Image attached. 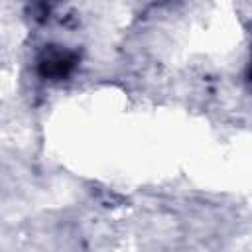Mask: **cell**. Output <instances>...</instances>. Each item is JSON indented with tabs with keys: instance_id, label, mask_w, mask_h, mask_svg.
<instances>
[{
	"instance_id": "obj_1",
	"label": "cell",
	"mask_w": 252,
	"mask_h": 252,
	"mask_svg": "<svg viewBox=\"0 0 252 252\" xmlns=\"http://www.w3.org/2000/svg\"><path fill=\"white\" fill-rule=\"evenodd\" d=\"M77 65V55L61 45H45L37 59V71L43 79H65Z\"/></svg>"
}]
</instances>
